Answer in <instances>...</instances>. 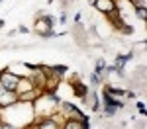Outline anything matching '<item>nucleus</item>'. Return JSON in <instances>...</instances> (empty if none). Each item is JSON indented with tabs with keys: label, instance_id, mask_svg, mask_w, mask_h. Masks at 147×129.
I'll return each instance as SVG.
<instances>
[{
	"label": "nucleus",
	"instance_id": "13",
	"mask_svg": "<svg viewBox=\"0 0 147 129\" xmlns=\"http://www.w3.org/2000/svg\"><path fill=\"white\" fill-rule=\"evenodd\" d=\"M0 129H18L16 125H0Z\"/></svg>",
	"mask_w": 147,
	"mask_h": 129
},
{
	"label": "nucleus",
	"instance_id": "7",
	"mask_svg": "<svg viewBox=\"0 0 147 129\" xmlns=\"http://www.w3.org/2000/svg\"><path fill=\"white\" fill-rule=\"evenodd\" d=\"M75 92H77V96L84 98V96H86V88H84L82 84H79V82H75Z\"/></svg>",
	"mask_w": 147,
	"mask_h": 129
},
{
	"label": "nucleus",
	"instance_id": "3",
	"mask_svg": "<svg viewBox=\"0 0 147 129\" xmlns=\"http://www.w3.org/2000/svg\"><path fill=\"white\" fill-rule=\"evenodd\" d=\"M16 102H18V94L0 88V106H2V108H10V106H14Z\"/></svg>",
	"mask_w": 147,
	"mask_h": 129
},
{
	"label": "nucleus",
	"instance_id": "8",
	"mask_svg": "<svg viewBox=\"0 0 147 129\" xmlns=\"http://www.w3.org/2000/svg\"><path fill=\"white\" fill-rule=\"evenodd\" d=\"M106 69H108V67H106V65H104L102 61H98V65H96V72H94V74H98V76H102V74L106 72Z\"/></svg>",
	"mask_w": 147,
	"mask_h": 129
},
{
	"label": "nucleus",
	"instance_id": "10",
	"mask_svg": "<svg viewBox=\"0 0 147 129\" xmlns=\"http://www.w3.org/2000/svg\"><path fill=\"white\" fill-rule=\"evenodd\" d=\"M137 16L141 18V20H147V12H145V8H137Z\"/></svg>",
	"mask_w": 147,
	"mask_h": 129
},
{
	"label": "nucleus",
	"instance_id": "11",
	"mask_svg": "<svg viewBox=\"0 0 147 129\" xmlns=\"http://www.w3.org/2000/svg\"><path fill=\"white\" fill-rule=\"evenodd\" d=\"M137 110H139V114H145V104L143 102H137Z\"/></svg>",
	"mask_w": 147,
	"mask_h": 129
},
{
	"label": "nucleus",
	"instance_id": "4",
	"mask_svg": "<svg viewBox=\"0 0 147 129\" xmlns=\"http://www.w3.org/2000/svg\"><path fill=\"white\" fill-rule=\"evenodd\" d=\"M92 4H94V8L98 12H102V14H112V12L118 8L114 0H94Z\"/></svg>",
	"mask_w": 147,
	"mask_h": 129
},
{
	"label": "nucleus",
	"instance_id": "5",
	"mask_svg": "<svg viewBox=\"0 0 147 129\" xmlns=\"http://www.w3.org/2000/svg\"><path fill=\"white\" fill-rule=\"evenodd\" d=\"M35 127H37V129H61V127H59V123H57L53 117H43Z\"/></svg>",
	"mask_w": 147,
	"mask_h": 129
},
{
	"label": "nucleus",
	"instance_id": "1",
	"mask_svg": "<svg viewBox=\"0 0 147 129\" xmlns=\"http://www.w3.org/2000/svg\"><path fill=\"white\" fill-rule=\"evenodd\" d=\"M18 82H20V76L10 72V70H4L0 74V88H4L8 92H16L18 90Z\"/></svg>",
	"mask_w": 147,
	"mask_h": 129
},
{
	"label": "nucleus",
	"instance_id": "12",
	"mask_svg": "<svg viewBox=\"0 0 147 129\" xmlns=\"http://www.w3.org/2000/svg\"><path fill=\"white\" fill-rule=\"evenodd\" d=\"M90 82H92V84H98V82H100V76H98V74H92V76H90Z\"/></svg>",
	"mask_w": 147,
	"mask_h": 129
},
{
	"label": "nucleus",
	"instance_id": "9",
	"mask_svg": "<svg viewBox=\"0 0 147 129\" xmlns=\"http://www.w3.org/2000/svg\"><path fill=\"white\" fill-rule=\"evenodd\" d=\"M134 6H136V10L137 8H145V0H129Z\"/></svg>",
	"mask_w": 147,
	"mask_h": 129
},
{
	"label": "nucleus",
	"instance_id": "6",
	"mask_svg": "<svg viewBox=\"0 0 147 129\" xmlns=\"http://www.w3.org/2000/svg\"><path fill=\"white\" fill-rule=\"evenodd\" d=\"M63 129H88V123H84L80 119H71L69 117L67 121H65V125H63Z\"/></svg>",
	"mask_w": 147,
	"mask_h": 129
},
{
	"label": "nucleus",
	"instance_id": "14",
	"mask_svg": "<svg viewBox=\"0 0 147 129\" xmlns=\"http://www.w3.org/2000/svg\"><path fill=\"white\" fill-rule=\"evenodd\" d=\"M0 2H2V0H0Z\"/></svg>",
	"mask_w": 147,
	"mask_h": 129
},
{
	"label": "nucleus",
	"instance_id": "2",
	"mask_svg": "<svg viewBox=\"0 0 147 129\" xmlns=\"http://www.w3.org/2000/svg\"><path fill=\"white\" fill-rule=\"evenodd\" d=\"M51 27H53V18H51V16H45V18H41L39 22L35 23V31H37L39 35H45V37L55 35Z\"/></svg>",
	"mask_w": 147,
	"mask_h": 129
},
{
	"label": "nucleus",
	"instance_id": "15",
	"mask_svg": "<svg viewBox=\"0 0 147 129\" xmlns=\"http://www.w3.org/2000/svg\"><path fill=\"white\" fill-rule=\"evenodd\" d=\"M0 125H2V123H0Z\"/></svg>",
	"mask_w": 147,
	"mask_h": 129
}]
</instances>
